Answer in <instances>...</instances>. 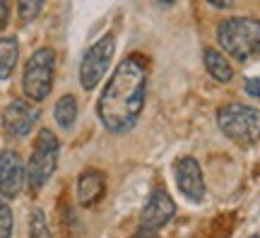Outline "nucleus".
Wrapping results in <instances>:
<instances>
[{
	"mask_svg": "<svg viewBox=\"0 0 260 238\" xmlns=\"http://www.w3.org/2000/svg\"><path fill=\"white\" fill-rule=\"evenodd\" d=\"M147 99V65L140 55H128L106 82L96 113L109 132H128L135 128Z\"/></svg>",
	"mask_w": 260,
	"mask_h": 238,
	"instance_id": "nucleus-1",
	"label": "nucleus"
},
{
	"mask_svg": "<svg viewBox=\"0 0 260 238\" xmlns=\"http://www.w3.org/2000/svg\"><path fill=\"white\" fill-rule=\"evenodd\" d=\"M217 41L236 60H251L260 55V19L232 17L217 29Z\"/></svg>",
	"mask_w": 260,
	"mask_h": 238,
	"instance_id": "nucleus-2",
	"label": "nucleus"
},
{
	"mask_svg": "<svg viewBox=\"0 0 260 238\" xmlns=\"http://www.w3.org/2000/svg\"><path fill=\"white\" fill-rule=\"evenodd\" d=\"M217 125L234 142L253 145L260 140V109L246 104H226L217 111Z\"/></svg>",
	"mask_w": 260,
	"mask_h": 238,
	"instance_id": "nucleus-3",
	"label": "nucleus"
},
{
	"mask_svg": "<svg viewBox=\"0 0 260 238\" xmlns=\"http://www.w3.org/2000/svg\"><path fill=\"white\" fill-rule=\"evenodd\" d=\"M53 75H56V51L53 48H39L24 65L22 75V92L29 101H44L53 89Z\"/></svg>",
	"mask_w": 260,
	"mask_h": 238,
	"instance_id": "nucleus-4",
	"label": "nucleus"
},
{
	"mask_svg": "<svg viewBox=\"0 0 260 238\" xmlns=\"http://www.w3.org/2000/svg\"><path fill=\"white\" fill-rule=\"evenodd\" d=\"M58 154H60L58 138L53 135V130L44 128L39 132L37 142H34V149H31V156H29L27 164V181L31 190H39L48 183V178L53 176L58 166Z\"/></svg>",
	"mask_w": 260,
	"mask_h": 238,
	"instance_id": "nucleus-5",
	"label": "nucleus"
},
{
	"mask_svg": "<svg viewBox=\"0 0 260 238\" xmlns=\"http://www.w3.org/2000/svg\"><path fill=\"white\" fill-rule=\"evenodd\" d=\"M113 53H116V37L113 34H106L96 44H92V48H87L82 63H80V82H82V89L92 92L94 87L102 82L104 75L109 73Z\"/></svg>",
	"mask_w": 260,
	"mask_h": 238,
	"instance_id": "nucleus-6",
	"label": "nucleus"
},
{
	"mask_svg": "<svg viewBox=\"0 0 260 238\" xmlns=\"http://www.w3.org/2000/svg\"><path fill=\"white\" fill-rule=\"evenodd\" d=\"M27 181V168L22 156L15 149H3L0 152V195L5 200H15Z\"/></svg>",
	"mask_w": 260,
	"mask_h": 238,
	"instance_id": "nucleus-7",
	"label": "nucleus"
},
{
	"mask_svg": "<svg viewBox=\"0 0 260 238\" xmlns=\"http://www.w3.org/2000/svg\"><path fill=\"white\" fill-rule=\"evenodd\" d=\"M39 120V109H34L29 101L15 99L10 101L5 111H3V128L12 138H27L34 130Z\"/></svg>",
	"mask_w": 260,
	"mask_h": 238,
	"instance_id": "nucleus-8",
	"label": "nucleus"
},
{
	"mask_svg": "<svg viewBox=\"0 0 260 238\" xmlns=\"http://www.w3.org/2000/svg\"><path fill=\"white\" fill-rule=\"evenodd\" d=\"M174 214H176V205L171 200V195L159 188V190L152 192L149 200L145 202L142 214H140V224H142V229L157 231V229H161V226H167Z\"/></svg>",
	"mask_w": 260,
	"mask_h": 238,
	"instance_id": "nucleus-9",
	"label": "nucleus"
},
{
	"mask_svg": "<svg viewBox=\"0 0 260 238\" xmlns=\"http://www.w3.org/2000/svg\"><path fill=\"white\" fill-rule=\"evenodd\" d=\"M176 185L190 202H200L205 197V178L200 164L193 156H181L176 161Z\"/></svg>",
	"mask_w": 260,
	"mask_h": 238,
	"instance_id": "nucleus-10",
	"label": "nucleus"
},
{
	"mask_svg": "<svg viewBox=\"0 0 260 238\" xmlns=\"http://www.w3.org/2000/svg\"><path fill=\"white\" fill-rule=\"evenodd\" d=\"M106 190V178L102 171L96 168H87L80 178H77V200L82 207H92L104 197Z\"/></svg>",
	"mask_w": 260,
	"mask_h": 238,
	"instance_id": "nucleus-11",
	"label": "nucleus"
},
{
	"mask_svg": "<svg viewBox=\"0 0 260 238\" xmlns=\"http://www.w3.org/2000/svg\"><path fill=\"white\" fill-rule=\"evenodd\" d=\"M203 58H205V67H207V73L212 75L217 82H222V84L232 82L234 67H232V63H229V58H226V55L219 53L217 48H205Z\"/></svg>",
	"mask_w": 260,
	"mask_h": 238,
	"instance_id": "nucleus-12",
	"label": "nucleus"
},
{
	"mask_svg": "<svg viewBox=\"0 0 260 238\" xmlns=\"http://www.w3.org/2000/svg\"><path fill=\"white\" fill-rule=\"evenodd\" d=\"M19 60V41L15 37L0 39V80H8Z\"/></svg>",
	"mask_w": 260,
	"mask_h": 238,
	"instance_id": "nucleus-13",
	"label": "nucleus"
},
{
	"mask_svg": "<svg viewBox=\"0 0 260 238\" xmlns=\"http://www.w3.org/2000/svg\"><path fill=\"white\" fill-rule=\"evenodd\" d=\"M56 123L60 125L63 130H70L75 125V118H77V99L73 94H65L60 96L56 104Z\"/></svg>",
	"mask_w": 260,
	"mask_h": 238,
	"instance_id": "nucleus-14",
	"label": "nucleus"
},
{
	"mask_svg": "<svg viewBox=\"0 0 260 238\" xmlns=\"http://www.w3.org/2000/svg\"><path fill=\"white\" fill-rule=\"evenodd\" d=\"M46 0H17V15L22 22H34L41 15Z\"/></svg>",
	"mask_w": 260,
	"mask_h": 238,
	"instance_id": "nucleus-15",
	"label": "nucleus"
},
{
	"mask_svg": "<svg viewBox=\"0 0 260 238\" xmlns=\"http://www.w3.org/2000/svg\"><path fill=\"white\" fill-rule=\"evenodd\" d=\"M29 238H53L51 231H48L46 217L41 210H34L31 217H29Z\"/></svg>",
	"mask_w": 260,
	"mask_h": 238,
	"instance_id": "nucleus-16",
	"label": "nucleus"
},
{
	"mask_svg": "<svg viewBox=\"0 0 260 238\" xmlns=\"http://www.w3.org/2000/svg\"><path fill=\"white\" fill-rule=\"evenodd\" d=\"M12 210L5 200H0V238H12Z\"/></svg>",
	"mask_w": 260,
	"mask_h": 238,
	"instance_id": "nucleus-17",
	"label": "nucleus"
},
{
	"mask_svg": "<svg viewBox=\"0 0 260 238\" xmlns=\"http://www.w3.org/2000/svg\"><path fill=\"white\" fill-rule=\"evenodd\" d=\"M246 94L253 96V99H258L260 96V77H251V80L246 82Z\"/></svg>",
	"mask_w": 260,
	"mask_h": 238,
	"instance_id": "nucleus-18",
	"label": "nucleus"
},
{
	"mask_svg": "<svg viewBox=\"0 0 260 238\" xmlns=\"http://www.w3.org/2000/svg\"><path fill=\"white\" fill-rule=\"evenodd\" d=\"M8 19H10V5L8 0H0V31L8 27Z\"/></svg>",
	"mask_w": 260,
	"mask_h": 238,
	"instance_id": "nucleus-19",
	"label": "nucleus"
},
{
	"mask_svg": "<svg viewBox=\"0 0 260 238\" xmlns=\"http://www.w3.org/2000/svg\"><path fill=\"white\" fill-rule=\"evenodd\" d=\"M212 8H217V10H229V8H234V0H207Z\"/></svg>",
	"mask_w": 260,
	"mask_h": 238,
	"instance_id": "nucleus-20",
	"label": "nucleus"
},
{
	"mask_svg": "<svg viewBox=\"0 0 260 238\" xmlns=\"http://www.w3.org/2000/svg\"><path fill=\"white\" fill-rule=\"evenodd\" d=\"M133 238H157V236H154V231H149V229H140Z\"/></svg>",
	"mask_w": 260,
	"mask_h": 238,
	"instance_id": "nucleus-21",
	"label": "nucleus"
},
{
	"mask_svg": "<svg viewBox=\"0 0 260 238\" xmlns=\"http://www.w3.org/2000/svg\"><path fill=\"white\" fill-rule=\"evenodd\" d=\"M161 8H171V5H176V0H157Z\"/></svg>",
	"mask_w": 260,
	"mask_h": 238,
	"instance_id": "nucleus-22",
	"label": "nucleus"
},
{
	"mask_svg": "<svg viewBox=\"0 0 260 238\" xmlns=\"http://www.w3.org/2000/svg\"><path fill=\"white\" fill-rule=\"evenodd\" d=\"M251 238H260V236H251Z\"/></svg>",
	"mask_w": 260,
	"mask_h": 238,
	"instance_id": "nucleus-23",
	"label": "nucleus"
}]
</instances>
